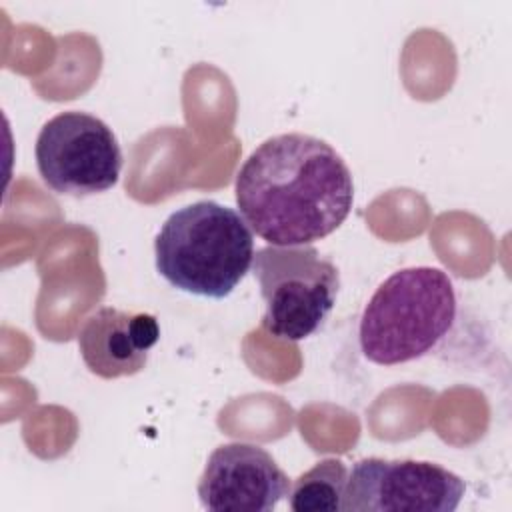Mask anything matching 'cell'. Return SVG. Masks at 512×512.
Returning <instances> with one entry per match:
<instances>
[{
    "label": "cell",
    "instance_id": "obj_1",
    "mask_svg": "<svg viewBox=\"0 0 512 512\" xmlns=\"http://www.w3.org/2000/svg\"><path fill=\"white\" fill-rule=\"evenodd\" d=\"M240 216L270 246H308L350 214L354 180L324 140L290 132L264 140L234 182Z\"/></svg>",
    "mask_w": 512,
    "mask_h": 512
},
{
    "label": "cell",
    "instance_id": "obj_2",
    "mask_svg": "<svg viewBox=\"0 0 512 512\" xmlns=\"http://www.w3.org/2000/svg\"><path fill=\"white\" fill-rule=\"evenodd\" d=\"M156 270L174 288L222 300L254 260V236L244 218L214 200L172 212L154 240Z\"/></svg>",
    "mask_w": 512,
    "mask_h": 512
},
{
    "label": "cell",
    "instance_id": "obj_3",
    "mask_svg": "<svg viewBox=\"0 0 512 512\" xmlns=\"http://www.w3.org/2000/svg\"><path fill=\"white\" fill-rule=\"evenodd\" d=\"M456 292L446 272L412 266L390 274L364 306L358 338L366 360L380 366L432 352L456 320Z\"/></svg>",
    "mask_w": 512,
    "mask_h": 512
},
{
    "label": "cell",
    "instance_id": "obj_4",
    "mask_svg": "<svg viewBox=\"0 0 512 512\" xmlns=\"http://www.w3.org/2000/svg\"><path fill=\"white\" fill-rule=\"evenodd\" d=\"M252 274L264 300L262 326L282 340L312 336L332 312L340 272L312 244L266 246L254 252Z\"/></svg>",
    "mask_w": 512,
    "mask_h": 512
},
{
    "label": "cell",
    "instance_id": "obj_5",
    "mask_svg": "<svg viewBox=\"0 0 512 512\" xmlns=\"http://www.w3.org/2000/svg\"><path fill=\"white\" fill-rule=\"evenodd\" d=\"M34 154L44 184L74 198L114 188L122 170V150L112 128L78 110L52 116L36 138Z\"/></svg>",
    "mask_w": 512,
    "mask_h": 512
},
{
    "label": "cell",
    "instance_id": "obj_6",
    "mask_svg": "<svg viewBox=\"0 0 512 512\" xmlns=\"http://www.w3.org/2000/svg\"><path fill=\"white\" fill-rule=\"evenodd\" d=\"M464 480L432 462L364 458L348 474L346 512H454Z\"/></svg>",
    "mask_w": 512,
    "mask_h": 512
},
{
    "label": "cell",
    "instance_id": "obj_7",
    "mask_svg": "<svg viewBox=\"0 0 512 512\" xmlns=\"http://www.w3.org/2000/svg\"><path fill=\"white\" fill-rule=\"evenodd\" d=\"M290 478L260 446H218L198 480V500L208 510H274L290 492Z\"/></svg>",
    "mask_w": 512,
    "mask_h": 512
},
{
    "label": "cell",
    "instance_id": "obj_8",
    "mask_svg": "<svg viewBox=\"0 0 512 512\" xmlns=\"http://www.w3.org/2000/svg\"><path fill=\"white\" fill-rule=\"evenodd\" d=\"M160 340L156 316L102 306L78 330V350L86 368L106 380L138 374Z\"/></svg>",
    "mask_w": 512,
    "mask_h": 512
},
{
    "label": "cell",
    "instance_id": "obj_9",
    "mask_svg": "<svg viewBox=\"0 0 512 512\" xmlns=\"http://www.w3.org/2000/svg\"><path fill=\"white\" fill-rule=\"evenodd\" d=\"M346 482V464L338 458H324L294 480L288 504L296 512H338L344 504Z\"/></svg>",
    "mask_w": 512,
    "mask_h": 512
}]
</instances>
